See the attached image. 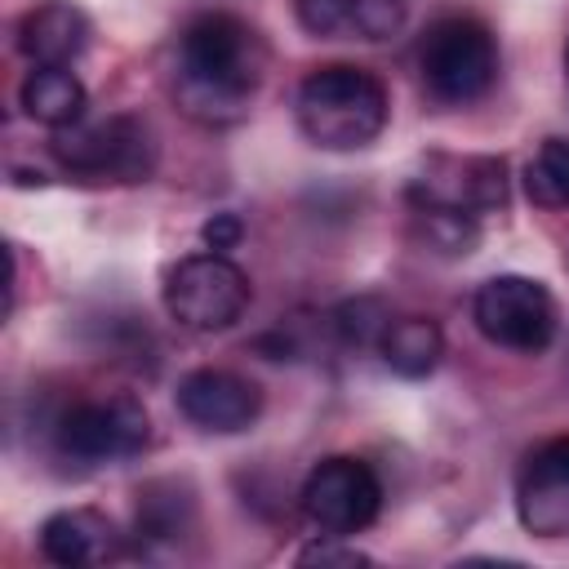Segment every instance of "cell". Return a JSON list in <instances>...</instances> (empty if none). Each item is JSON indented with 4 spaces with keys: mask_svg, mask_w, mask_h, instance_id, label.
I'll return each mask as SVG.
<instances>
[{
    "mask_svg": "<svg viewBox=\"0 0 569 569\" xmlns=\"http://www.w3.org/2000/svg\"><path fill=\"white\" fill-rule=\"evenodd\" d=\"M267 71L262 36L236 13H200L178 40L173 98L200 124H236Z\"/></svg>",
    "mask_w": 569,
    "mask_h": 569,
    "instance_id": "1",
    "label": "cell"
},
{
    "mask_svg": "<svg viewBox=\"0 0 569 569\" xmlns=\"http://www.w3.org/2000/svg\"><path fill=\"white\" fill-rule=\"evenodd\" d=\"M298 129L325 151H360L387 129V89L373 71L351 62L316 67L293 98Z\"/></svg>",
    "mask_w": 569,
    "mask_h": 569,
    "instance_id": "2",
    "label": "cell"
},
{
    "mask_svg": "<svg viewBox=\"0 0 569 569\" xmlns=\"http://www.w3.org/2000/svg\"><path fill=\"white\" fill-rule=\"evenodd\" d=\"M53 156L62 169L102 182H147L156 169V138L138 116L76 120L53 129Z\"/></svg>",
    "mask_w": 569,
    "mask_h": 569,
    "instance_id": "3",
    "label": "cell"
},
{
    "mask_svg": "<svg viewBox=\"0 0 569 569\" xmlns=\"http://www.w3.org/2000/svg\"><path fill=\"white\" fill-rule=\"evenodd\" d=\"M249 307V276L227 253H187L164 271V311L196 333L231 329Z\"/></svg>",
    "mask_w": 569,
    "mask_h": 569,
    "instance_id": "4",
    "label": "cell"
},
{
    "mask_svg": "<svg viewBox=\"0 0 569 569\" xmlns=\"http://www.w3.org/2000/svg\"><path fill=\"white\" fill-rule=\"evenodd\" d=\"M422 80L431 89V98L440 102H476L489 93L493 76H498V40L485 22L476 18H440L427 36H422Z\"/></svg>",
    "mask_w": 569,
    "mask_h": 569,
    "instance_id": "5",
    "label": "cell"
},
{
    "mask_svg": "<svg viewBox=\"0 0 569 569\" xmlns=\"http://www.w3.org/2000/svg\"><path fill=\"white\" fill-rule=\"evenodd\" d=\"M471 320L493 347H507V351H520V356L547 351L556 342V325H560L551 289L542 280H529V276L485 280L476 289Z\"/></svg>",
    "mask_w": 569,
    "mask_h": 569,
    "instance_id": "6",
    "label": "cell"
},
{
    "mask_svg": "<svg viewBox=\"0 0 569 569\" xmlns=\"http://www.w3.org/2000/svg\"><path fill=\"white\" fill-rule=\"evenodd\" d=\"M302 516L333 538H351L360 529H369L382 511V485L373 476L369 462L333 453L325 462L311 467V476L302 480Z\"/></svg>",
    "mask_w": 569,
    "mask_h": 569,
    "instance_id": "7",
    "label": "cell"
},
{
    "mask_svg": "<svg viewBox=\"0 0 569 569\" xmlns=\"http://www.w3.org/2000/svg\"><path fill=\"white\" fill-rule=\"evenodd\" d=\"M151 440V418L142 400H80L58 418V449L76 462H124L138 458Z\"/></svg>",
    "mask_w": 569,
    "mask_h": 569,
    "instance_id": "8",
    "label": "cell"
},
{
    "mask_svg": "<svg viewBox=\"0 0 569 569\" xmlns=\"http://www.w3.org/2000/svg\"><path fill=\"white\" fill-rule=\"evenodd\" d=\"M409 204H449L489 213L507 204V164L498 156H436L422 178L409 182Z\"/></svg>",
    "mask_w": 569,
    "mask_h": 569,
    "instance_id": "9",
    "label": "cell"
},
{
    "mask_svg": "<svg viewBox=\"0 0 569 569\" xmlns=\"http://www.w3.org/2000/svg\"><path fill=\"white\" fill-rule=\"evenodd\" d=\"M178 413L200 427V431H213V436H236L244 427L258 422L262 413V391L258 382L231 373V369H191L178 378Z\"/></svg>",
    "mask_w": 569,
    "mask_h": 569,
    "instance_id": "10",
    "label": "cell"
},
{
    "mask_svg": "<svg viewBox=\"0 0 569 569\" xmlns=\"http://www.w3.org/2000/svg\"><path fill=\"white\" fill-rule=\"evenodd\" d=\"M516 516L533 538L569 533V436L538 445L516 476Z\"/></svg>",
    "mask_w": 569,
    "mask_h": 569,
    "instance_id": "11",
    "label": "cell"
},
{
    "mask_svg": "<svg viewBox=\"0 0 569 569\" xmlns=\"http://www.w3.org/2000/svg\"><path fill=\"white\" fill-rule=\"evenodd\" d=\"M89 36L93 27L71 0H44L18 22V49L31 67H71L89 49Z\"/></svg>",
    "mask_w": 569,
    "mask_h": 569,
    "instance_id": "12",
    "label": "cell"
},
{
    "mask_svg": "<svg viewBox=\"0 0 569 569\" xmlns=\"http://www.w3.org/2000/svg\"><path fill=\"white\" fill-rule=\"evenodd\" d=\"M120 547L116 538V525L93 511V507H67V511H53L44 525H40V556L62 565V569H80V565H102L111 560Z\"/></svg>",
    "mask_w": 569,
    "mask_h": 569,
    "instance_id": "13",
    "label": "cell"
},
{
    "mask_svg": "<svg viewBox=\"0 0 569 569\" xmlns=\"http://www.w3.org/2000/svg\"><path fill=\"white\" fill-rule=\"evenodd\" d=\"M18 107L49 129H67L76 120H84L89 93L80 84V76L71 67H31L27 80L18 84Z\"/></svg>",
    "mask_w": 569,
    "mask_h": 569,
    "instance_id": "14",
    "label": "cell"
},
{
    "mask_svg": "<svg viewBox=\"0 0 569 569\" xmlns=\"http://www.w3.org/2000/svg\"><path fill=\"white\" fill-rule=\"evenodd\" d=\"M378 356L400 378H427L445 356V333L427 316H396L378 338Z\"/></svg>",
    "mask_w": 569,
    "mask_h": 569,
    "instance_id": "15",
    "label": "cell"
},
{
    "mask_svg": "<svg viewBox=\"0 0 569 569\" xmlns=\"http://www.w3.org/2000/svg\"><path fill=\"white\" fill-rule=\"evenodd\" d=\"M413 231L427 249L445 258H462L480 244V218L449 204H413Z\"/></svg>",
    "mask_w": 569,
    "mask_h": 569,
    "instance_id": "16",
    "label": "cell"
},
{
    "mask_svg": "<svg viewBox=\"0 0 569 569\" xmlns=\"http://www.w3.org/2000/svg\"><path fill=\"white\" fill-rule=\"evenodd\" d=\"M191 493L178 489L173 480H156L138 493V538H178L191 529Z\"/></svg>",
    "mask_w": 569,
    "mask_h": 569,
    "instance_id": "17",
    "label": "cell"
},
{
    "mask_svg": "<svg viewBox=\"0 0 569 569\" xmlns=\"http://www.w3.org/2000/svg\"><path fill=\"white\" fill-rule=\"evenodd\" d=\"M525 191L542 209H569V138H547L525 169Z\"/></svg>",
    "mask_w": 569,
    "mask_h": 569,
    "instance_id": "18",
    "label": "cell"
},
{
    "mask_svg": "<svg viewBox=\"0 0 569 569\" xmlns=\"http://www.w3.org/2000/svg\"><path fill=\"white\" fill-rule=\"evenodd\" d=\"M329 325H333V333H338L347 347H378L382 329L391 325V311H387L378 298H347V302L333 307Z\"/></svg>",
    "mask_w": 569,
    "mask_h": 569,
    "instance_id": "19",
    "label": "cell"
},
{
    "mask_svg": "<svg viewBox=\"0 0 569 569\" xmlns=\"http://www.w3.org/2000/svg\"><path fill=\"white\" fill-rule=\"evenodd\" d=\"M409 18L405 0H351V31L365 40H391Z\"/></svg>",
    "mask_w": 569,
    "mask_h": 569,
    "instance_id": "20",
    "label": "cell"
},
{
    "mask_svg": "<svg viewBox=\"0 0 569 569\" xmlns=\"http://www.w3.org/2000/svg\"><path fill=\"white\" fill-rule=\"evenodd\" d=\"M298 22L311 36H333L351 22V0H298Z\"/></svg>",
    "mask_w": 569,
    "mask_h": 569,
    "instance_id": "21",
    "label": "cell"
},
{
    "mask_svg": "<svg viewBox=\"0 0 569 569\" xmlns=\"http://www.w3.org/2000/svg\"><path fill=\"white\" fill-rule=\"evenodd\" d=\"M298 565H320V569L325 565H369V556L356 547H342V538H333V533H320V542L298 551Z\"/></svg>",
    "mask_w": 569,
    "mask_h": 569,
    "instance_id": "22",
    "label": "cell"
},
{
    "mask_svg": "<svg viewBox=\"0 0 569 569\" xmlns=\"http://www.w3.org/2000/svg\"><path fill=\"white\" fill-rule=\"evenodd\" d=\"M200 240H204L213 253H227V249H236V244L244 240V222H240L236 213H213V218L200 227Z\"/></svg>",
    "mask_w": 569,
    "mask_h": 569,
    "instance_id": "23",
    "label": "cell"
},
{
    "mask_svg": "<svg viewBox=\"0 0 569 569\" xmlns=\"http://www.w3.org/2000/svg\"><path fill=\"white\" fill-rule=\"evenodd\" d=\"M565 76H569V49H565Z\"/></svg>",
    "mask_w": 569,
    "mask_h": 569,
    "instance_id": "24",
    "label": "cell"
}]
</instances>
